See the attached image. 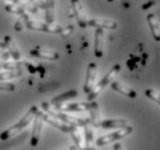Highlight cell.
Returning a JSON list of instances; mask_svg holds the SVG:
<instances>
[{"label":"cell","instance_id":"6da1fadb","mask_svg":"<svg viewBox=\"0 0 160 150\" xmlns=\"http://www.w3.org/2000/svg\"><path fill=\"white\" fill-rule=\"evenodd\" d=\"M42 107H43L44 112L52 116V117L57 118L59 120L63 121L66 124L70 125V126H77V127H83L84 125L89 122V118H80V117H74L72 114H68L67 112H61V111L57 110L54 106L50 104V103L43 102L42 103Z\"/></svg>","mask_w":160,"mask_h":150},{"label":"cell","instance_id":"7a4b0ae2","mask_svg":"<svg viewBox=\"0 0 160 150\" xmlns=\"http://www.w3.org/2000/svg\"><path fill=\"white\" fill-rule=\"evenodd\" d=\"M37 109H38L37 106H31L29 110H28V112L18 120V122L11 126V127L7 128L6 131H4V132L0 134V140L1 141H8V140L13 139L16 134H18L23 128H26L33 120V118L36 117Z\"/></svg>","mask_w":160,"mask_h":150},{"label":"cell","instance_id":"3957f363","mask_svg":"<svg viewBox=\"0 0 160 150\" xmlns=\"http://www.w3.org/2000/svg\"><path fill=\"white\" fill-rule=\"evenodd\" d=\"M120 70H121V66L119 65V64H115V65H114V66L105 74V76L102 77L98 83L95 84V87L91 89V91L88 94V101L91 102V101H93L95 98H97V97L99 96V94H100L108 84H111L112 80L115 77V75H117Z\"/></svg>","mask_w":160,"mask_h":150},{"label":"cell","instance_id":"277c9868","mask_svg":"<svg viewBox=\"0 0 160 150\" xmlns=\"http://www.w3.org/2000/svg\"><path fill=\"white\" fill-rule=\"evenodd\" d=\"M132 131H134V128L128 125V126H126L123 128H119L117 132H113V133H109V134H106L104 136H100L99 139L96 140V144L98 147H102V146H106V144H109V143L117 142L119 140L124 139L126 136L131 134Z\"/></svg>","mask_w":160,"mask_h":150},{"label":"cell","instance_id":"5b68a950","mask_svg":"<svg viewBox=\"0 0 160 150\" xmlns=\"http://www.w3.org/2000/svg\"><path fill=\"white\" fill-rule=\"evenodd\" d=\"M26 28L32 31H43V33L48 34H60L63 29V27L58 26V24H50L46 22H39V21H35V20H28L24 23Z\"/></svg>","mask_w":160,"mask_h":150},{"label":"cell","instance_id":"8992f818","mask_svg":"<svg viewBox=\"0 0 160 150\" xmlns=\"http://www.w3.org/2000/svg\"><path fill=\"white\" fill-rule=\"evenodd\" d=\"M36 116H38L43 121L48 122V124H50L51 126H53V127H55L57 129H59V131H61V132H63V133H69L70 131H72V128H73V126L66 124V122L59 120L57 118L52 117V116L48 114L46 112H44V111H40L39 109H37Z\"/></svg>","mask_w":160,"mask_h":150},{"label":"cell","instance_id":"52a82bcc","mask_svg":"<svg viewBox=\"0 0 160 150\" xmlns=\"http://www.w3.org/2000/svg\"><path fill=\"white\" fill-rule=\"evenodd\" d=\"M72 9L74 12V15L76 18V21L78 23L80 28L85 29L88 27V16L85 13L83 5L81 3V0H72Z\"/></svg>","mask_w":160,"mask_h":150},{"label":"cell","instance_id":"ba28073f","mask_svg":"<svg viewBox=\"0 0 160 150\" xmlns=\"http://www.w3.org/2000/svg\"><path fill=\"white\" fill-rule=\"evenodd\" d=\"M96 79H97V64L96 62H90L88 66L87 75H85V82L83 85V91L85 94H89L91 89L95 87Z\"/></svg>","mask_w":160,"mask_h":150},{"label":"cell","instance_id":"9c48e42d","mask_svg":"<svg viewBox=\"0 0 160 150\" xmlns=\"http://www.w3.org/2000/svg\"><path fill=\"white\" fill-rule=\"evenodd\" d=\"M57 110L61 112H84L89 111L90 103L89 102H80V103H68V104H58L54 105Z\"/></svg>","mask_w":160,"mask_h":150},{"label":"cell","instance_id":"30bf717a","mask_svg":"<svg viewBox=\"0 0 160 150\" xmlns=\"http://www.w3.org/2000/svg\"><path fill=\"white\" fill-rule=\"evenodd\" d=\"M88 26L93 27L96 29L115 30L118 28V22L111 18H90L88 20Z\"/></svg>","mask_w":160,"mask_h":150},{"label":"cell","instance_id":"8fae6325","mask_svg":"<svg viewBox=\"0 0 160 150\" xmlns=\"http://www.w3.org/2000/svg\"><path fill=\"white\" fill-rule=\"evenodd\" d=\"M29 53L31 57L40 58V59H46V60H51V61L58 60V59L60 58V54H59L58 52L50 51V50H44V49H40V48L32 49Z\"/></svg>","mask_w":160,"mask_h":150},{"label":"cell","instance_id":"7c38bea8","mask_svg":"<svg viewBox=\"0 0 160 150\" xmlns=\"http://www.w3.org/2000/svg\"><path fill=\"white\" fill-rule=\"evenodd\" d=\"M89 111H90V118H89L90 124L96 128L100 127V122H102V114H100V110H99L98 103L95 102V101H91Z\"/></svg>","mask_w":160,"mask_h":150},{"label":"cell","instance_id":"4fadbf2b","mask_svg":"<svg viewBox=\"0 0 160 150\" xmlns=\"http://www.w3.org/2000/svg\"><path fill=\"white\" fill-rule=\"evenodd\" d=\"M42 129H43V120L38 116H36V117L33 118V127L32 133H31V140H30V143H31L32 147H36L39 143Z\"/></svg>","mask_w":160,"mask_h":150},{"label":"cell","instance_id":"5bb4252c","mask_svg":"<svg viewBox=\"0 0 160 150\" xmlns=\"http://www.w3.org/2000/svg\"><path fill=\"white\" fill-rule=\"evenodd\" d=\"M111 87H112L113 90L120 92L121 95L127 96V97H129V98H135V97H137V92H136V90H134V89L130 88L129 85L122 83V82H119V81L112 82Z\"/></svg>","mask_w":160,"mask_h":150},{"label":"cell","instance_id":"9a60e30c","mask_svg":"<svg viewBox=\"0 0 160 150\" xmlns=\"http://www.w3.org/2000/svg\"><path fill=\"white\" fill-rule=\"evenodd\" d=\"M93 53L96 58H102L104 55V30L102 29H96Z\"/></svg>","mask_w":160,"mask_h":150},{"label":"cell","instance_id":"2e32d148","mask_svg":"<svg viewBox=\"0 0 160 150\" xmlns=\"http://www.w3.org/2000/svg\"><path fill=\"white\" fill-rule=\"evenodd\" d=\"M84 128V150H95L93 142H95V134L92 129V125L90 121L83 126Z\"/></svg>","mask_w":160,"mask_h":150},{"label":"cell","instance_id":"e0dca14e","mask_svg":"<svg viewBox=\"0 0 160 150\" xmlns=\"http://www.w3.org/2000/svg\"><path fill=\"white\" fill-rule=\"evenodd\" d=\"M146 21H148V24H149L150 29H151V33L153 35V38L159 42L160 40V24H159V18L156 14H148L146 16Z\"/></svg>","mask_w":160,"mask_h":150},{"label":"cell","instance_id":"ac0fdd59","mask_svg":"<svg viewBox=\"0 0 160 150\" xmlns=\"http://www.w3.org/2000/svg\"><path fill=\"white\" fill-rule=\"evenodd\" d=\"M5 45H6V49L8 50V53L11 55L12 58L14 60H18L21 58V53H20V50H18V45L14 42V39L12 38V36L9 35H6L5 36V40H4Z\"/></svg>","mask_w":160,"mask_h":150},{"label":"cell","instance_id":"d6986e66","mask_svg":"<svg viewBox=\"0 0 160 150\" xmlns=\"http://www.w3.org/2000/svg\"><path fill=\"white\" fill-rule=\"evenodd\" d=\"M126 126H128V122L124 119H106L100 122V127L105 129H119Z\"/></svg>","mask_w":160,"mask_h":150},{"label":"cell","instance_id":"ffe728a7","mask_svg":"<svg viewBox=\"0 0 160 150\" xmlns=\"http://www.w3.org/2000/svg\"><path fill=\"white\" fill-rule=\"evenodd\" d=\"M45 22L53 24L55 20V0H45Z\"/></svg>","mask_w":160,"mask_h":150},{"label":"cell","instance_id":"44dd1931","mask_svg":"<svg viewBox=\"0 0 160 150\" xmlns=\"http://www.w3.org/2000/svg\"><path fill=\"white\" fill-rule=\"evenodd\" d=\"M5 11L8 12V13H12V14H15V15H18V16H22L24 21H28L30 20L29 15L27 13V11L24 9L23 7L21 6H18V5H15V4H7L5 6Z\"/></svg>","mask_w":160,"mask_h":150},{"label":"cell","instance_id":"7402d4cb","mask_svg":"<svg viewBox=\"0 0 160 150\" xmlns=\"http://www.w3.org/2000/svg\"><path fill=\"white\" fill-rule=\"evenodd\" d=\"M77 95H78V92H77L76 90H69V91L63 92V94H61V95L53 97L51 101V104L53 106L58 105V104L65 103V102H67V101H69V99H73L74 97H77Z\"/></svg>","mask_w":160,"mask_h":150},{"label":"cell","instance_id":"603a6c76","mask_svg":"<svg viewBox=\"0 0 160 150\" xmlns=\"http://www.w3.org/2000/svg\"><path fill=\"white\" fill-rule=\"evenodd\" d=\"M70 135H72V139H73L74 143H75V147L77 149L80 150H84V139L82 134H81L80 129L77 126H73L72 131H70Z\"/></svg>","mask_w":160,"mask_h":150},{"label":"cell","instance_id":"cb8c5ba5","mask_svg":"<svg viewBox=\"0 0 160 150\" xmlns=\"http://www.w3.org/2000/svg\"><path fill=\"white\" fill-rule=\"evenodd\" d=\"M7 1H9L11 4L18 5V6H21V7L24 8L26 11L31 12L33 14H36V13L39 12V8L36 7L35 5H32L31 3H29V1H27V0H7Z\"/></svg>","mask_w":160,"mask_h":150},{"label":"cell","instance_id":"d4e9b609","mask_svg":"<svg viewBox=\"0 0 160 150\" xmlns=\"http://www.w3.org/2000/svg\"><path fill=\"white\" fill-rule=\"evenodd\" d=\"M22 70H5L2 73H0V81H8L11 79L22 76Z\"/></svg>","mask_w":160,"mask_h":150},{"label":"cell","instance_id":"484cf974","mask_svg":"<svg viewBox=\"0 0 160 150\" xmlns=\"http://www.w3.org/2000/svg\"><path fill=\"white\" fill-rule=\"evenodd\" d=\"M145 96L154 103H157L158 105L160 104V96L158 90H153V89H146L145 90Z\"/></svg>","mask_w":160,"mask_h":150},{"label":"cell","instance_id":"4316f807","mask_svg":"<svg viewBox=\"0 0 160 150\" xmlns=\"http://www.w3.org/2000/svg\"><path fill=\"white\" fill-rule=\"evenodd\" d=\"M15 90V84L7 82V81H0V91L12 92Z\"/></svg>","mask_w":160,"mask_h":150},{"label":"cell","instance_id":"83f0119b","mask_svg":"<svg viewBox=\"0 0 160 150\" xmlns=\"http://www.w3.org/2000/svg\"><path fill=\"white\" fill-rule=\"evenodd\" d=\"M72 33H73V26H68L67 28H63V29H62L60 35H61L63 38H67V37L70 36V34Z\"/></svg>","mask_w":160,"mask_h":150},{"label":"cell","instance_id":"f1b7e54d","mask_svg":"<svg viewBox=\"0 0 160 150\" xmlns=\"http://www.w3.org/2000/svg\"><path fill=\"white\" fill-rule=\"evenodd\" d=\"M27 1L31 3V4L35 5V6L38 7L39 9H44V7H45V1H44V0H27Z\"/></svg>","mask_w":160,"mask_h":150},{"label":"cell","instance_id":"f546056e","mask_svg":"<svg viewBox=\"0 0 160 150\" xmlns=\"http://www.w3.org/2000/svg\"><path fill=\"white\" fill-rule=\"evenodd\" d=\"M152 5H156V1H151V3H149V4H145V5H143V9H144V11H145L146 8H150L151 7V6H152Z\"/></svg>","mask_w":160,"mask_h":150},{"label":"cell","instance_id":"4dcf8cb0","mask_svg":"<svg viewBox=\"0 0 160 150\" xmlns=\"http://www.w3.org/2000/svg\"><path fill=\"white\" fill-rule=\"evenodd\" d=\"M15 30H16V31H21L22 30V23L21 22H16L15 23Z\"/></svg>","mask_w":160,"mask_h":150},{"label":"cell","instance_id":"1f68e13d","mask_svg":"<svg viewBox=\"0 0 160 150\" xmlns=\"http://www.w3.org/2000/svg\"><path fill=\"white\" fill-rule=\"evenodd\" d=\"M113 150H123V148H122L120 143H115L114 147H113Z\"/></svg>","mask_w":160,"mask_h":150},{"label":"cell","instance_id":"d6a6232c","mask_svg":"<svg viewBox=\"0 0 160 150\" xmlns=\"http://www.w3.org/2000/svg\"><path fill=\"white\" fill-rule=\"evenodd\" d=\"M5 49H6V45H5V43H0V55L2 54V52L5 51Z\"/></svg>","mask_w":160,"mask_h":150},{"label":"cell","instance_id":"836d02e7","mask_svg":"<svg viewBox=\"0 0 160 150\" xmlns=\"http://www.w3.org/2000/svg\"><path fill=\"white\" fill-rule=\"evenodd\" d=\"M68 150H78V149H77V148H76V147H75V146H72Z\"/></svg>","mask_w":160,"mask_h":150},{"label":"cell","instance_id":"e575fe53","mask_svg":"<svg viewBox=\"0 0 160 150\" xmlns=\"http://www.w3.org/2000/svg\"><path fill=\"white\" fill-rule=\"evenodd\" d=\"M2 64H4V62H2L1 60H0V70H2Z\"/></svg>","mask_w":160,"mask_h":150},{"label":"cell","instance_id":"d590c367","mask_svg":"<svg viewBox=\"0 0 160 150\" xmlns=\"http://www.w3.org/2000/svg\"><path fill=\"white\" fill-rule=\"evenodd\" d=\"M107 1H108V3H113V1H114V0H107Z\"/></svg>","mask_w":160,"mask_h":150},{"label":"cell","instance_id":"8d00e7d4","mask_svg":"<svg viewBox=\"0 0 160 150\" xmlns=\"http://www.w3.org/2000/svg\"><path fill=\"white\" fill-rule=\"evenodd\" d=\"M62 150H65V149H62Z\"/></svg>","mask_w":160,"mask_h":150}]
</instances>
